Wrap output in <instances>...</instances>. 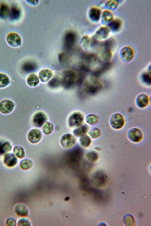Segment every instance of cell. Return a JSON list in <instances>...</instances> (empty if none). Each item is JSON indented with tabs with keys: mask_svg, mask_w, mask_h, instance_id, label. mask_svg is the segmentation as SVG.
Returning <instances> with one entry per match:
<instances>
[{
	"mask_svg": "<svg viewBox=\"0 0 151 226\" xmlns=\"http://www.w3.org/2000/svg\"><path fill=\"white\" fill-rule=\"evenodd\" d=\"M84 119L83 115L79 112L73 113L69 117L68 124L71 127H76L81 126L83 123Z\"/></svg>",
	"mask_w": 151,
	"mask_h": 226,
	"instance_id": "cell-1",
	"label": "cell"
},
{
	"mask_svg": "<svg viewBox=\"0 0 151 226\" xmlns=\"http://www.w3.org/2000/svg\"><path fill=\"white\" fill-rule=\"evenodd\" d=\"M110 123L114 129H119L122 128L124 124V120L122 116L119 113L113 114L110 119Z\"/></svg>",
	"mask_w": 151,
	"mask_h": 226,
	"instance_id": "cell-2",
	"label": "cell"
},
{
	"mask_svg": "<svg viewBox=\"0 0 151 226\" xmlns=\"http://www.w3.org/2000/svg\"><path fill=\"white\" fill-rule=\"evenodd\" d=\"M120 56L122 60L126 63L131 62L133 59L134 52V50L130 47L125 46L121 50Z\"/></svg>",
	"mask_w": 151,
	"mask_h": 226,
	"instance_id": "cell-3",
	"label": "cell"
},
{
	"mask_svg": "<svg viewBox=\"0 0 151 226\" xmlns=\"http://www.w3.org/2000/svg\"><path fill=\"white\" fill-rule=\"evenodd\" d=\"M76 142V138L72 134H67L63 135L60 139L62 146L65 149H70L73 147Z\"/></svg>",
	"mask_w": 151,
	"mask_h": 226,
	"instance_id": "cell-4",
	"label": "cell"
},
{
	"mask_svg": "<svg viewBox=\"0 0 151 226\" xmlns=\"http://www.w3.org/2000/svg\"><path fill=\"white\" fill-rule=\"evenodd\" d=\"M129 139L132 142H138L142 139L143 135L141 130L137 128L130 129L128 133Z\"/></svg>",
	"mask_w": 151,
	"mask_h": 226,
	"instance_id": "cell-5",
	"label": "cell"
},
{
	"mask_svg": "<svg viewBox=\"0 0 151 226\" xmlns=\"http://www.w3.org/2000/svg\"><path fill=\"white\" fill-rule=\"evenodd\" d=\"M110 30L108 27H101L97 30L94 35V38L97 40H103L109 36Z\"/></svg>",
	"mask_w": 151,
	"mask_h": 226,
	"instance_id": "cell-6",
	"label": "cell"
},
{
	"mask_svg": "<svg viewBox=\"0 0 151 226\" xmlns=\"http://www.w3.org/2000/svg\"><path fill=\"white\" fill-rule=\"evenodd\" d=\"M14 107V103L9 100H4L0 102V112L3 114L10 113L12 111Z\"/></svg>",
	"mask_w": 151,
	"mask_h": 226,
	"instance_id": "cell-7",
	"label": "cell"
},
{
	"mask_svg": "<svg viewBox=\"0 0 151 226\" xmlns=\"http://www.w3.org/2000/svg\"><path fill=\"white\" fill-rule=\"evenodd\" d=\"M47 120L46 114L42 112H38L34 115L33 122L36 126L40 127L42 126Z\"/></svg>",
	"mask_w": 151,
	"mask_h": 226,
	"instance_id": "cell-8",
	"label": "cell"
},
{
	"mask_svg": "<svg viewBox=\"0 0 151 226\" xmlns=\"http://www.w3.org/2000/svg\"><path fill=\"white\" fill-rule=\"evenodd\" d=\"M8 43L11 46L16 47L20 46L21 43V39L19 35L15 33L9 34L6 38Z\"/></svg>",
	"mask_w": 151,
	"mask_h": 226,
	"instance_id": "cell-9",
	"label": "cell"
},
{
	"mask_svg": "<svg viewBox=\"0 0 151 226\" xmlns=\"http://www.w3.org/2000/svg\"><path fill=\"white\" fill-rule=\"evenodd\" d=\"M42 136V133L40 130L36 129H33L29 132L27 138L30 142L35 144L40 141Z\"/></svg>",
	"mask_w": 151,
	"mask_h": 226,
	"instance_id": "cell-10",
	"label": "cell"
},
{
	"mask_svg": "<svg viewBox=\"0 0 151 226\" xmlns=\"http://www.w3.org/2000/svg\"><path fill=\"white\" fill-rule=\"evenodd\" d=\"M17 158L13 153H7L4 156V163L8 167H14L17 164Z\"/></svg>",
	"mask_w": 151,
	"mask_h": 226,
	"instance_id": "cell-11",
	"label": "cell"
},
{
	"mask_svg": "<svg viewBox=\"0 0 151 226\" xmlns=\"http://www.w3.org/2000/svg\"><path fill=\"white\" fill-rule=\"evenodd\" d=\"M76 40L75 34L72 32L67 33L65 36L64 40L65 47L68 49H70L73 47Z\"/></svg>",
	"mask_w": 151,
	"mask_h": 226,
	"instance_id": "cell-12",
	"label": "cell"
},
{
	"mask_svg": "<svg viewBox=\"0 0 151 226\" xmlns=\"http://www.w3.org/2000/svg\"><path fill=\"white\" fill-rule=\"evenodd\" d=\"M53 75V72L51 70L48 69H44L39 72L38 77L41 82L45 83L50 80Z\"/></svg>",
	"mask_w": 151,
	"mask_h": 226,
	"instance_id": "cell-13",
	"label": "cell"
},
{
	"mask_svg": "<svg viewBox=\"0 0 151 226\" xmlns=\"http://www.w3.org/2000/svg\"><path fill=\"white\" fill-rule=\"evenodd\" d=\"M149 97L145 94H141L139 95L136 99V102L137 106L140 108L147 107L149 103Z\"/></svg>",
	"mask_w": 151,
	"mask_h": 226,
	"instance_id": "cell-14",
	"label": "cell"
},
{
	"mask_svg": "<svg viewBox=\"0 0 151 226\" xmlns=\"http://www.w3.org/2000/svg\"><path fill=\"white\" fill-rule=\"evenodd\" d=\"M14 212L18 216L21 217H26L29 213L27 207L25 205L21 203L17 205L14 208Z\"/></svg>",
	"mask_w": 151,
	"mask_h": 226,
	"instance_id": "cell-15",
	"label": "cell"
},
{
	"mask_svg": "<svg viewBox=\"0 0 151 226\" xmlns=\"http://www.w3.org/2000/svg\"><path fill=\"white\" fill-rule=\"evenodd\" d=\"M101 14V10L96 7H92L90 9L89 12L90 18L94 21H98L100 19Z\"/></svg>",
	"mask_w": 151,
	"mask_h": 226,
	"instance_id": "cell-16",
	"label": "cell"
},
{
	"mask_svg": "<svg viewBox=\"0 0 151 226\" xmlns=\"http://www.w3.org/2000/svg\"><path fill=\"white\" fill-rule=\"evenodd\" d=\"M101 21L104 24H109L114 19L112 13L108 10H105L101 13Z\"/></svg>",
	"mask_w": 151,
	"mask_h": 226,
	"instance_id": "cell-17",
	"label": "cell"
},
{
	"mask_svg": "<svg viewBox=\"0 0 151 226\" xmlns=\"http://www.w3.org/2000/svg\"><path fill=\"white\" fill-rule=\"evenodd\" d=\"M93 181L94 185L98 187L102 186L105 181V177L104 175L101 172L96 173L93 177Z\"/></svg>",
	"mask_w": 151,
	"mask_h": 226,
	"instance_id": "cell-18",
	"label": "cell"
},
{
	"mask_svg": "<svg viewBox=\"0 0 151 226\" xmlns=\"http://www.w3.org/2000/svg\"><path fill=\"white\" fill-rule=\"evenodd\" d=\"M122 25V22L119 19H116L113 20L109 24V28L110 30L114 31H119L121 28Z\"/></svg>",
	"mask_w": 151,
	"mask_h": 226,
	"instance_id": "cell-19",
	"label": "cell"
},
{
	"mask_svg": "<svg viewBox=\"0 0 151 226\" xmlns=\"http://www.w3.org/2000/svg\"><path fill=\"white\" fill-rule=\"evenodd\" d=\"M12 148V146L8 141H0V155L9 152Z\"/></svg>",
	"mask_w": 151,
	"mask_h": 226,
	"instance_id": "cell-20",
	"label": "cell"
},
{
	"mask_svg": "<svg viewBox=\"0 0 151 226\" xmlns=\"http://www.w3.org/2000/svg\"><path fill=\"white\" fill-rule=\"evenodd\" d=\"M27 82L29 86L32 87H35L39 83V79L36 74L32 73L28 76Z\"/></svg>",
	"mask_w": 151,
	"mask_h": 226,
	"instance_id": "cell-21",
	"label": "cell"
},
{
	"mask_svg": "<svg viewBox=\"0 0 151 226\" xmlns=\"http://www.w3.org/2000/svg\"><path fill=\"white\" fill-rule=\"evenodd\" d=\"M20 15V10L19 8L17 6H13L10 9L9 17L12 19L17 20L19 18Z\"/></svg>",
	"mask_w": 151,
	"mask_h": 226,
	"instance_id": "cell-22",
	"label": "cell"
},
{
	"mask_svg": "<svg viewBox=\"0 0 151 226\" xmlns=\"http://www.w3.org/2000/svg\"><path fill=\"white\" fill-rule=\"evenodd\" d=\"M99 56L103 61H107L111 59L112 56L111 51L106 49L103 48L100 52Z\"/></svg>",
	"mask_w": 151,
	"mask_h": 226,
	"instance_id": "cell-23",
	"label": "cell"
},
{
	"mask_svg": "<svg viewBox=\"0 0 151 226\" xmlns=\"http://www.w3.org/2000/svg\"><path fill=\"white\" fill-rule=\"evenodd\" d=\"M10 9L6 4H3L1 5L0 9V16L2 19H7L9 15Z\"/></svg>",
	"mask_w": 151,
	"mask_h": 226,
	"instance_id": "cell-24",
	"label": "cell"
},
{
	"mask_svg": "<svg viewBox=\"0 0 151 226\" xmlns=\"http://www.w3.org/2000/svg\"><path fill=\"white\" fill-rule=\"evenodd\" d=\"M116 41L113 39H110L105 41L102 44L103 48L111 51L115 47Z\"/></svg>",
	"mask_w": 151,
	"mask_h": 226,
	"instance_id": "cell-25",
	"label": "cell"
},
{
	"mask_svg": "<svg viewBox=\"0 0 151 226\" xmlns=\"http://www.w3.org/2000/svg\"><path fill=\"white\" fill-rule=\"evenodd\" d=\"M10 82L9 77L6 75L0 73V88L8 86Z\"/></svg>",
	"mask_w": 151,
	"mask_h": 226,
	"instance_id": "cell-26",
	"label": "cell"
},
{
	"mask_svg": "<svg viewBox=\"0 0 151 226\" xmlns=\"http://www.w3.org/2000/svg\"><path fill=\"white\" fill-rule=\"evenodd\" d=\"M33 165L32 162L30 160L24 159L20 163V167L23 170H27L30 169Z\"/></svg>",
	"mask_w": 151,
	"mask_h": 226,
	"instance_id": "cell-27",
	"label": "cell"
},
{
	"mask_svg": "<svg viewBox=\"0 0 151 226\" xmlns=\"http://www.w3.org/2000/svg\"><path fill=\"white\" fill-rule=\"evenodd\" d=\"M87 131V128L85 126L79 127L73 131V134L76 136L82 137L84 135Z\"/></svg>",
	"mask_w": 151,
	"mask_h": 226,
	"instance_id": "cell-28",
	"label": "cell"
},
{
	"mask_svg": "<svg viewBox=\"0 0 151 226\" xmlns=\"http://www.w3.org/2000/svg\"><path fill=\"white\" fill-rule=\"evenodd\" d=\"M99 120V117L95 114H91L87 116L86 121L88 124L92 125L97 123Z\"/></svg>",
	"mask_w": 151,
	"mask_h": 226,
	"instance_id": "cell-29",
	"label": "cell"
},
{
	"mask_svg": "<svg viewBox=\"0 0 151 226\" xmlns=\"http://www.w3.org/2000/svg\"><path fill=\"white\" fill-rule=\"evenodd\" d=\"M79 141L81 145L85 147H89L91 143V140L90 137L86 135L81 137Z\"/></svg>",
	"mask_w": 151,
	"mask_h": 226,
	"instance_id": "cell-30",
	"label": "cell"
},
{
	"mask_svg": "<svg viewBox=\"0 0 151 226\" xmlns=\"http://www.w3.org/2000/svg\"><path fill=\"white\" fill-rule=\"evenodd\" d=\"M13 152L16 156L19 159H22L24 156V149L20 146L15 147L13 149Z\"/></svg>",
	"mask_w": 151,
	"mask_h": 226,
	"instance_id": "cell-31",
	"label": "cell"
},
{
	"mask_svg": "<svg viewBox=\"0 0 151 226\" xmlns=\"http://www.w3.org/2000/svg\"><path fill=\"white\" fill-rule=\"evenodd\" d=\"M53 127L52 124L49 122H46L43 126L42 130L43 132L46 134L51 133L53 131Z\"/></svg>",
	"mask_w": 151,
	"mask_h": 226,
	"instance_id": "cell-32",
	"label": "cell"
},
{
	"mask_svg": "<svg viewBox=\"0 0 151 226\" xmlns=\"http://www.w3.org/2000/svg\"><path fill=\"white\" fill-rule=\"evenodd\" d=\"M91 40L89 37L87 36H84L81 40V45L84 49H88L89 47Z\"/></svg>",
	"mask_w": 151,
	"mask_h": 226,
	"instance_id": "cell-33",
	"label": "cell"
},
{
	"mask_svg": "<svg viewBox=\"0 0 151 226\" xmlns=\"http://www.w3.org/2000/svg\"><path fill=\"white\" fill-rule=\"evenodd\" d=\"M86 157L87 159L91 162H95L98 158V155L95 152L91 151L87 153Z\"/></svg>",
	"mask_w": 151,
	"mask_h": 226,
	"instance_id": "cell-34",
	"label": "cell"
},
{
	"mask_svg": "<svg viewBox=\"0 0 151 226\" xmlns=\"http://www.w3.org/2000/svg\"><path fill=\"white\" fill-rule=\"evenodd\" d=\"M106 5L108 9H115L118 6L119 2L116 0H109L108 1Z\"/></svg>",
	"mask_w": 151,
	"mask_h": 226,
	"instance_id": "cell-35",
	"label": "cell"
},
{
	"mask_svg": "<svg viewBox=\"0 0 151 226\" xmlns=\"http://www.w3.org/2000/svg\"><path fill=\"white\" fill-rule=\"evenodd\" d=\"M90 136L93 139L97 138L101 135L100 130L98 128H95L91 131L88 132Z\"/></svg>",
	"mask_w": 151,
	"mask_h": 226,
	"instance_id": "cell-36",
	"label": "cell"
},
{
	"mask_svg": "<svg viewBox=\"0 0 151 226\" xmlns=\"http://www.w3.org/2000/svg\"><path fill=\"white\" fill-rule=\"evenodd\" d=\"M17 225L18 226H30L31 223L27 219L22 218L18 220Z\"/></svg>",
	"mask_w": 151,
	"mask_h": 226,
	"instance_id": "cell-37",
	"label": "cell"
},
{
	"mask_svg": "<svg viewBox=\"0 0 151 226\" xmlns=\"http://www.w3.org/2000/svg\"><path fill=\"white\" fill-rule=\"evenodd\" d=\"M36 65L34 63L32 62H27L24 65V69L27 71H31L35 69Z\"/></svg>",
	"mask_w": 151,
	"mask_h": 226,
	"instance_id": "cell-38",
	"label": "cell"
},
{
	"mask_svg": "<svg viewBox=\"0 0 151 226\" xmlns=\"http://www.w3.org/2000/svg\"><path fill=\"white\" fill-rule=\"evenodd\" d=\"M134 221L132 216L130 215H127L125 217L124 222L127 225H132Z\"/></svg>",
	"mask_w": 151,
	"mask_h": 226,
	"instance_id": "cell-39",
	"label": "cell"
},
{
	"mask_svg": "<svg viewBox=\"0 0 151 226\" xmlns=\"http://www.w3.org/2000/svg\"><path fill=\"white\" fill-rule=\"evenodd\" d=\"M65 54L64 53H62L60 54L59 59L60 63L63 64H66L67 62V58L66 57Z\"/></svg>",
	"mask_w": 151,
	"mask_h": 226,
	"instance_id": "cell-40",
	"label": "cell"
},
{
	"mask_svg": "<svg viewBox=\"0 0 151 226\" xmlns=\"http://www.w3.org/2000/svg\"><path fill=\"white\" fill-rule=\"evenodd\" d=\"M16 220L13 218H9L6 220V224L7 226H15L16 225Z\"/></svg>",
	"mask_w": 151,
	"mask_h": 226,
	"instance_id": "cell-41",
	"label": "cell"
},
{
	"mask_svg": "<svg viewBox=\"0 0 151 226\" xmlns=\"http://www.w3.org/2000/svg\"><path fill=\"white\" fill-rule=\"evenodd\" d=\"M143 80L145 83L150 84L151 82V77L147 73H144L142 76Z\"/></svg>",
	"mask_w": 151,
	"mask_h": 226,
	"instance_id": "cell-42",
	"label": "cell"
},
{
	"mask_svg": "<svg viewBox=\"0 0 151 226\" xmlns=\"http://www.w3.org/2000/svg\"><path fill=\"white\" fill-rule=\"evenodd\" d=\"M27 1L32 4H35V3H36L38 1Z\"/></svg>",
	"mask_w": 151,
	"mask_h": 226,
	"instance_id": "cell-43",
	"label": "cell"
}]
</instances>
